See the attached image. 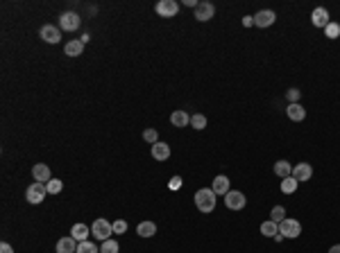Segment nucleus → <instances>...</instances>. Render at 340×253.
I'll list each match as a JSON object with an SVG mask.
<instances>
[{"instance_id": "1", "label": "nucleus", "mask_w": 340, "mask_h": 253, "mask_svg": "<svg viewBox=\"0 0 340 253\" xmlns=\"http://www.w3.org/2000/svg\"><path fill=\"white\" fill-rule=\"evenodd\" d=\"M216 197L218 194L213 192L211 188H202L195 192V206L200 213H213L216 210Z\"/></svg>"}, {"instance_id": "2", "label": "nucleus", "mask_w": 340, "mask_h": 253, "mask_svg": "<svg viewBox=\"0 0 340 253\" xmlns=\"http://www.w3.org/2000/svg\"><path fill=\"white\" fill-rule=\"evenodd\" d=\"M91 233H93V237H98V240H111L109 235H114V226H111V222H107L105 217H98L93 224H91Z\"/></svg>"}, {"instance_id": "3", "label": "nucleus", "mask_w": 340, "mask_h": 253, "mask_svg": "<svg viewBox=\"0 0 340 253\" xmlns=\"http://www.w3.org/2000/svg\"><path fill=\"white\" fill-rule=\"evenodd\" d=\"M279 235L295 240V237L302 235V224H299L297 220H290V217H286V220L279 224Z\"/></svg>"}, {"instance_id": "4", "label": "nucleus", "mask_w": 340, "mask_h": 253, "mask_svg": "<svg viewBox=\"0 0 340 253\" xmlns=\"http://www.w3.org/2000/svg\"><path fill=\"white\" fill-rule=\"evenodd\" d=\"M46 194H48V190H46V183H39V181H34L30 188H27V192H25V199L30 203H41L43 199H46Z\"/></svg>"}, {"instance_id": "5", "label": "nucleus", "mask_w": 340, "mask_h": 253, "mask_svg": "<svg viewBox=\"0 0 340 253\" xmlns=\"http://www.w3.org/2000/svg\"><path fill=\"white\" fill-rule=\"evenodd\" d=\"M245 194L238 192V190H229V192L225 194V206L229 208V210H243L245 208Z\"/></svg>"}, {"instance_id": "6", "label": "nucleus", "mask_w": 340, "mask_h": 253, "mask_svg": "<svg viewBox=\"0 0 340 253\" xmlns=\"http://www.w3.org/2000/svg\"><path fill=\"white\" fill-rule=\"evenodd\" d=\"M154 12H157L159 16H163V18H173V16H177L179 5L175 3V0H159L157 7H154Z\"/></svg>"}, {"instance_id": "7", "label": "nucleus", "mask_w": 340, "mask_h": 253, "mask_svg": "<svg viewBox=\"0 0 340 253\" xmlns=\"http://www.w3.org/2000/svg\"><path fill=\"white\" fill-rule=\"evenodd\" d=\"M80 23H82V18L77 16L75 12H66L59 16V27L66 32H75L77 27H80Z\"/></svg>"}, {"instance_id": "8", "label": "nucleus", "mask_w": 340, "mask_h": 253, "mask_svg": "<svg viewBox=\"0 0 340 253\" xmlns=\"http://www.w3.org/2000/svg\"><path fill=\"white\" fill-rule=\"evenodd\" d=\"M275 21H277V14L275 12H270V9H261L259 14H254V25L256 27H270V25H275Z\"/></svg>"}, {"instance_id": "9", "label": "nucleus", "mask_w": 340, "mask_h": 253, "mask_svg": "<svg viewBox=\"0 0 340 253\" xmlns=\"http://www.w3.org/2000/svg\"><path fill=\"white\" fill-rule=\"evenodd\" d=\"M290 177H293L297 183L309 181V179L313 177V167H311L309 163H299V165H295V167H293V174H290Z\"/></svg>"}, {"instance_id": "10", "label": "nucleus", "mask_w": 340, "mask_h": 253, "mask_svg": "<svg viewBox=\"0 0 340 253\" xmlns=\"http://www.w3.org/2000/svg\"><path fill=\"white\" fill-rule=\"evenodd\" d=\"M311 23H313L315 27H327L329 23H331V18H329V12L324 7H318V9H313V14H311Z\"/></svg>"}, {"instance_id": "11", "label": "nucleus", "mask_w": 340, "mask_h": 253, "mask_svg": "<svg viewBox=\"0 0 340 253\" xmlns=\"http://www.w3.org/2000/svg\"><path fill=\"white\" fill-rule=\"evenodd\" d=\"M216 16V7H213L211 3H200L195 7V18L200 23H204V21H211V18Z\"/></svg>"}, {"instance_id": "12", "label": "nucleus", "mask_w": 340, "mask_h": 253, "mask_svg": "<svg viewBox=\"0 0 340 253\" xmlns=\"http://www.w3.org/2000/svg\"><path fill=\"white\" fill-rule=\"evenodd\" d=\"M77 244H80V242H77L75 237L66 235L57 242V253H77Z\"/></svg>"}, {"instance_id": "13", "label": "nucleus", "mask_w": 340, "mask_h": 253, "mask_svg": "<svg viewBox=\"0 0 340 253\" xmlns=\"http://www.w3.org/2000/svg\"><path fill=\"white\" fill-rule=\"evenodd\" d=\"M32 177H34V181H39V183H48L50 181V167L48 165H43V163H37L32 167Z\"/></svg>"}, {"instance_id": "14", "label": "nucleus", "mask_w": 340, "mask_h": 253, "mask_svg": "<svg viewBox=\"0 0 340 253\" xmlns=\"http://www.w3.org/2000/svg\"><path fill=\"white\" fill-rule=\"evenodd\" d=\"M41 38H43V41H48V43H59V41H61L59 27H55V25H43V27H41Z\"/></svg>"}, {"instance_id": "15", "label": "nucleus", "mask_w": 340, "mask_h": 253, "mask_svg": "<svg viewBox=\"0 0 340 253\" xmlns=\"http://www.w3.org/2000/svg\"><path fill=\"white\" fill-rule=\"evenodd\" d=\"M286 113H288V118L293 120V122H302V120L306 118V109L302 104H288V109H286Z\"/></svg>"}, {"instance_id": "16", "label": "nucleus", "mask_w": 340, "mask_h": 253, "mask_svg": "<svg viewBox=\"0 0 340 253\" xmlns=\"http://www.w3.org/2000/svg\"><path fill=\"white\" fill-rule=\"evenodd\" d=\"M211 190H213L216 194H227V192H229V179H227L225 174H218V177L213 179Z\"/></svg>"}, {"instance_id": "17", "label": "nucleus", "mask_w": 340, "mask_h": 253, "mask_svg": "<svg viewBox=\"0 0 340 253\" xmlns=\"http://www.w3.org/2000/svg\"><path fill=\"white\" fill-rule=\"evenodd\" d=\"M71 235L75 237L77 242H84L86 237H89V235H93V233H91V228L86 226V224H75V226L71 228Z\"/></svg>"}, {"instance_id": "18", "label": "nucleus", "mask_w": 340, "mask_h": 253, "mask_svg": "<svg viewBox=\"0 0 340 253\" xmlns=\"http://www.w3.org/2000/svg\"><path fill=\"white\" fill-rule=\"evenodd\" d=\"M82 50H84V43H82L80 38H75V41H68V43H66L64 55H68V57H80Z\"/></svg>"}, {"instance_id": "19", "label": "nucleus", "mask_w": 340, "mask_h": 253, "mask_svg": "<svg viewBox=\"0 0 340 253\" xmlns=\"http://www.w3.org/2000/svg\"><path fill=\"white\" fill-rule=\"evenodd\" d=\"M152 156L157 158V160H166L170 156V147H168L166 143H161V140H159V143L152 145Z\"/></svg>"}, {"instance_id": "20", "label": "nucleus", "mask_w": 340, "mask_h": 253, "mask_svg": "<svg viewBox=\"0 0 340 253\" xmlns=\"http://www.w3.org/2000/svg\"><path fill=\"white\" fill-rule=\"evenodd\" d=\"M275 174L281 179H288L290 174H293V165L288 163V160H277L275 163Z\"/></svg>"}, {"instance_id": "21", "label": "nucleus", "mask_w": 340, "mask_h": 253, "mask_svg": "<svg viewBox=\"0 0 340 253\" xmlns=\"http://www.w3.org/2000/svg\"><path fill=\"white\" fill-rule=\"evenodd\" d=\"M136 233H139L141 237H152V235H157V224L154 222H141L139 228H136Z\"/></svg>"}, {"instance_id": "22", "label": "nucleus", "mask_w": 340, "mask_h": 253, "mask_svg": "<svg viewBox=\"0 0 340 253\" xmlns=\"http://www.w3.org/2000/svg\"><path fill=\"white\" fill-rule=\"evenodd\" d=\"M170 122L175 126H188L191 124V115H188L186 111H175V113L170 115Z\"/></svg>"}, {"instance_id": "23", "label": "nucleus", "mask_w": 340, "mask_h": 253, "mask_svg": "<svg viewBox=\"0 0 340 253\" xmlns=\"http://www.w3.org/2000/svg\"><path fill=\"white\" fill-rule=\"evenodd\" d=\"M261 233H263L265 237H275V235H279V224L277 222H263L261 224Z\"/></svg>"}, {"instance_id": "24", "label": "nucleus", "mask_w": 340, "mask_h": 253, "mask_svg": "<svg viewBox=\"0 0 340 253\" xmlns=\"http://www.w3.org/2000/svg\"><path fill=\"white\" fill-rule=\"evenodd\" d=\"M297 186H299V183L295 181L293 177H288V179H284V181H281V192L290 194V192H295V190H297Z\"/></svg>"}, {"instance_id": "25", "label": "nucleus", "mask_w": 340, "mask_h": 253, "mask_svg": "<svg viewBox=\"0 0 340 253\" xmlns=\"http://www.w3.org/2000/svg\"><path fill=\"white\" fill-rule=\"evenodd\" d=\"M46 190H48V194H59L61 190H64V183H61L59 179H50V181L46 183Z\"/></svg>"}, {"instance_id": "26", "label": "nucleus", "mask_w": 340, "mask_h": 253, "mask_svg": "<svg viewBox=\"0 0 340 253\" xmlns=\"http://www.w3.org/2000/svg\"><path fill=\"white\" fill-rule=\"evenodd\" d=\"M77 253H100V251H98V246H95L93 242L84 240V242H80V244H77Z\"/></svg>"}, {"instance_id": "27", "label": "nucleus", "mask_w": 340, "mask_h": 253, "mask_svg": "<svg viewBox=\"0 0 340 253\" xmlns=\"http://www.w3.org/2000/svg\"><path fill=\"white\" fill-rule=\"evenodd\" d=\"M270 217H272V222L281 224L286 220V208L284 206H275V208H272V213H270Z\"/></svg>"}, {"instance_id": "28", "label": "nucleus", "mask_w": 340, "mask_h": 253, "mask_svg": "<svg viewBox=\"0 0 340 253\" xmlns=\"http://www.w3.org/2000/svg\"><path fill=\"white\" fill-rule=\"evenodd\" d=\"M100 253H118V242L116 240H105L100 246Z\"/></svg>"}, {"instance_id": "29", "label": "nucleus", "mask_w": 340, "mask_h": 253, "mask_svg": "<svg viewBox=\"0 0 340 253\" xmlns=\"http://www.w3.org/2000/svg\"><path fill=\"white\" fill-rule=\"evenodd\" d=\"M324 34H327V38H338L340 36V25L331 21L327 27H324Z\"/></svg>"}, {"instance_id": "30", "label": "nucleus", "mask_w": 340, "mask_h": 253, "mask_svg": "<svg viewBox=\"0 0 340 253\" xmlns=\"http://www.w3.org/2000/svg\"><path fill=\"white\" fill-rule=\"evenodd\" d=\"M191 124L195 126L197 131H202L204 126H207V118H204L202 113H195V115H191Z\"/></svg>"}, {"instance_id": "31", "label": "nucleus", "mask_w": 340, "mask_h": 253, "mask_svg": "<svg viewBox=\"0 0 340 253\" xmlns=\"http://www.w3.org/2000/svg\"><path fill=\"white\" fill-rule=\"evenodd\" d=\"M143 138H145V140H148V143H150V145L159 143V134H157V131H154V129H145V131H143Z\"/></svg>"}, {"instance_id": "32", "label": "nucleus", "mask_w": 340, "mask_h": 253, "mask_svg": "<svg viewBox=\"0 0 340 253\" xmlns=\"http://www.w3.org/2000/svg\"><path fill=\"white\" fill-rule=\"evenodd\" d=\"M111 226H114V233H116V235H123V233L127 231V222H123V220H116L114 224H111Z\"/></svg>"}, {"instance_id": "33", "label": "nucleus", "mask_w": 340, "mask_h": 253, "mask_svg": "<svg viewBox=\"0 0 340 253\" xmlns=\"http://www.w3.org/2000/svg\"><path fill=\"white\" fill-rule=\"evenodd\" d=\"M299 95H302V93H299L297 89H290L288 93H286V97H288L290 104H297V102H299Z\"/></svg>"}, {"instance_id": "34", "label": "nucleus", "mask_w": 340, "mask_h": 253, "mask_svg": "<svg viewBox=\"0 0 340 253\" xmlns=\"http://www.w3.org/2000/svg\"><path fill=\"white\" fill-rule=\"evenodd\" d=\"M177 188H182V179L173 177V179H170V190H177Z\"/></svg>"}, {"instance_id": "35", "label": "nucleus", "mask_w": 340, "mask_h": 253, "mask_svg": "<svg viewBox=\"0 0 340 253\" xmlns=\"http://www.w3.org/2000/svg\"><path fill=\"white\" fill-rule=\"evenodd\" d=\"M0 253H14V249L7 244V242H3V244H0Z\"/></svg>"}, {"instance_id": "36", "label": "nucleus", "mask_w": 340, "mask_h": 253, "mask_svg": "<svg viewBox=\"0 0 340 253\" xmlns=\"http://www.w3.org/2000/svg\"><path fill=\"white\" fill-rule=\"evenodd\" d=\"M243 25L252 27V25H254V16H245V18H243Z\"/></svg>"}, {"instance_id": "37", "label": "nucleus", "mask_w": 340, "mask_h": 253, "mask_svg": "<svg viewBox=\"0 0 340 253\" xmlns=\"http://www.w3.org/2000/svg\"><path fill=\"white\" fill-rule=\"evenodd\" d=\"M329 253H340V244H333L331 249H329Z\"/></svg>"}]
</instances>
